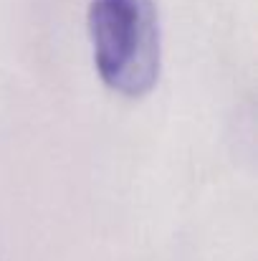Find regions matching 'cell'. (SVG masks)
I'll return each instance as SVG.
<instances>
[{"instance_id": "cell-1", "label": "cell", "mask_w": 258, "mask_h": 261, "mask_svg": "<svg viewBox=\"0 0 258 261\" xmlns=\"http://www.w3.org/2000/svg\"><path fill=\"white\" fill-rule=\"evenodd\" d=\"M86 25L104 87L127 99H139L155 89L162 66L155 0H91Z\"/></svg>"}]
</instances>
